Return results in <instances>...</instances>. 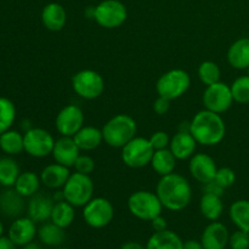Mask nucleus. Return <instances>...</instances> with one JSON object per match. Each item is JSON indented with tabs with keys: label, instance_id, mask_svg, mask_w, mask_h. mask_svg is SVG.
<instances>
[{
	"label": "nucleus",
	"instance_id": "obj_1",
	"mask_svg": "<svg viewBox=\"0 0 249 249\" xmlns=\"http://www.w3.org/2000/svg\"><path fill=\"white\" fill-rule=\"evenodd\" d=\"M156 194L162 202L163 208L180 212L191 203L192 187L186 178L178 173H172L160 177Z\"/></svg>",
	"mask_w": 249,
	"mask_h": 249
},
{
	"label": "nucleus",
	"instance_id": "obj_2",
	"mask_svg": "<svg viewBox=\"0 0 249 249\" xmlns=\"http://www.w3.org/2000/svg\"><path fill=\"white\" fill-rule=\"evenodd\" d=\"M190 133L199 145L215 146L225 138V122L219 113L204 108L190 122Z\"/></svg>",
	"mask_w": 249,
	"mask_h": 249
},
{
	"label": "nucleus",
	"instance_id": "obj_3",
	"mask_svg": "<svg viewBox=\"0 0 249 249\" xmlns=\"http://www.w3.org/2000/svg\"><path fill=\"white\" fill-rule=\"evenodd\" d=\"M138 124L129 114L112 117L102 128L104 141L113 148H122L136 136Z\"/></svg>",
	"mask_w": 249,
	"mask_h": 249
},
{
	"label": "nucleus",
	"instance_id": "obj_4",
	"mask_svg": "<svg viewBox=\"0 0 249 249\" xmlns=\"http://www.w3.org/2000/svg\"><path fill=\"white\" fill-rule=\"evenodd\" d=\"M128 209L135 218L151 221L162 214L163 204L156 192L140 190L129 196Z\"/></svg>",
	"mask_w": 249,
	"mask_h": 249
},
{
	"label": "nucleus",
	"instance_id": "obj_5",
	"mask_svg": "<svg viewBox=\"0 0 249 249\" xmlns=\"http://www.w3.org/2000/svg\"><path fill=\"white\" fill-rule=\"evenodd\" d=\"M94 182L90 175L72 173L62 187L63 199L74 207H84L90 199L94 198Z\"/></svg>",
	"mask_w": 249,
	"mask_h": 249
},
{
	"label": "nucleus",
	"instance_id": "obj_6",
	"mask_svg": "<svg viewBox=\"0 0 249 249\" xmlns=\"http://www.w3.org/2000/svg\"><path fill=\"white\" fill-rule=\"evenodd\" d=\"M190 85H191V77L189 73L181 68H174V70L163 73L158 78L156 91L158 96L165 97L173 101L186 94Z\"/></svg>",
	"mask_w": 249,
	"mask_h": 249
},
{
	"label": "nucleus",
	"instance_id": "obj_7",
	"mask_svg": "<svg viewBox=\"0 0 249 249\" xmlns=\"http://www.w3.org/2000/svg\"><path fill=\"white\" fill-rule=\"evenodd\" d=\"M155 148L151 145L150 140L141 136H135L122 147V160L124 164L133 169H140L151 164Z\"/></svg>",
	"mask_w": 249,
	"mask_h": 249
},
{
	"label": "nucleus",
	"instance_id": "obj_8",
	"mask_svg": "<svg viewBox=\"0 0 249 249\" xmlns=\"http://www.w3.org/2000/svg\"><path fill=\"white\" fill-rule=\"evenodd\" d=\"M99 26L106 29L121 27L128 18V10L119 0H102L94 7V17Z\"/></svg>",
	"mask_w": 249,
	"mask_h": 249
},
{
	"label": "nucleus",
	"instance_id": "obj_9",
	"mask_svg": "<svg viewBox=\"0 0 249 249\" xmlns=\"http://www.w3.org/2000/svg\"><path fill=\"white\" fill-rule=\"evenodd\" d=\"M72 88L75 94L84 100H95L105 90V80L94 70H82L72 78Z\"/></svg>",
	"mask_w": 249,
	"mask_h": 249
},
{
	"label": "nucleus",
	"instance_id": "obj_10",
	"mask_svg": "<svg viewBox=\"0 0 249 249\" xmlns=\"http://www.w3.org/2000/svg\"><path fill=\"white\" fill-rule=\"evenodd\" d=\"M114 218L113 204L104 197L91 198L83 207V219L92 229H104Z\"/></svg>",
	"mask_w": 249,
	"mask_h": 249
},
{
	"label": "nucleus",
	"instance_id": "obj_11",
	"mask_svg": "<svg viewBox=\"0 0 249 249\" xmlns=\"http://www.w3.org/2000/svg\"><path fill=\"white\" fill-rule=\"evenodd\" d=\"M24 152L34 158H44L51 155L55 139L43 128H31L23 134Z\"/></svg>",
	"mask_w": 249,
	"mask_h": 249
},
{
	"label": "nucleus",
	"instance_id": "obj_12",
	"mask_svg": "<svg viewBox=\"0 0 249 249\" xmlns=\"http://www.w3.org/2000/svg\"><path fill=\"white\" fill-rule=\"evenodd\" d=\"M203 105L204 108L209 109L215 113H224L231 108L233 104L231 87L226 83L218 82L208 85L203 92Z\"/></svg>",
	"mask_w": 249,
	"mask_h": 249
},
{
	"label": "nucleus",
	"instance_id": "obj_13",
	"mask_svg": "<svg viewBox=\"0 0 249 249\" xmlns=\"http://www.w3.org/2000/svg\"><path fill=\"white\" fill-rule=\"evenodd\" d=\"M56 130L61 136H73L84 126V113L77 105H67L58 112L55 121Z\"/></svg>",
	"mask_w": 249,
	"mask_h": 249
},
{
	"label": "nucleus",
	"instance_id": "obj_14",
	"mask_svg": "<svg viewBox=\"0 0 249 249\" xmlns=\"http://www.w3.org/2000/svg\"><path fill=\"white\" fill-rule=\"evenodd\" d=\"M189 170L192 178L202 184H208L215 178L218 167L213 157L206 153H196L190 158Z\"/></svg>",
	"mask_w": 249,
	"mask_h": 249
},
{
	"label": "nucleus",
	"instance_id": "obj_15",
	"mask_svg": "<svg viewBox=\"0 0 249 249\" xmlns=\"http://www.w3.org/2000/svg\"><path fill=\"white\" fill-rule=\"evenodd\" d=\"M53 157L56 163L65 167H74L77 158L80 156V148L75 143L74 139L71 136H61L55 141L53 150Z\"/></svg>",
	"mask_w": 249,
	"mask_h": 249
},
{
	"label": "nucleus",
	"instance_id": "obj_16",
	"mask_svg": "<svg viewBox=\"0 0 249 249\" xmlns=\"http://www.w3.org/2000/svg\"><path fill=\"white\" fill-rule=\"evenodd\" d=\"M36 221L32 220L29 216L26 218H17L12 221L9 228V237L19 247H23L27 243L32 242L36 235H38V229H36Z\"/></svg>",
	"mask_w": 249,
	"mask_h": 249
},
{
	"label": "nucleus",
	"instance_id": "obj_17",
	"mask_svg": "<svg viewBox=\"0 0 249 249\" xmlns=\"http://www.w3.org/2000/svg\"><path fill=\"white\" fill-rule=\"evenodd\" d=\"M228 228L223 223L212 221L203 230L201 236V242L204 249H225L229 246Z\"/></svg>",
	"mask_w": 249,
	"mask_h": 249
},
{
	"label": "nucleus",
	"instance_id": "obj_18",
	"mask_svg": "<svg viewBox=\"0 0 249 249\" xmlns=\"http://www.w3.org/2000/svg\"><path fill=\"white\" fill-rule=\"evenodd\" d=\"M55 199L46 195L36 194L31 197L27 207L28 216L36 223H45L51 218Z\"/></svg>",
	"mask_w": 249,
	"mask_h": 249
},
{
	"label": "nucleus",
	"instance_id": "obj_19",
	"mask_svg": "<svg viewBox=\"0 0 249 249\" xmlns=\"http://www.w3.org/2000/svg\"><path fill=\"white\" fill-rule=\"evenodd\" d=\"M41 22L48 31H62L67 23V11L58 2H49L41 11Z\"/></svg>",
	"mask_w": 249,
	"mask_h": 249
},
{
	"label": "nucleus",
	"instance_id": "obj_20",
	"mask_svg": "<svg viewBox=\"0 0 249 249\" xmlns=\"http://www.w3.org/2000/svg\"><path fill=\"white\" fill-rule=\"evenodd\" d=\"M72 173L70 172V168L60 164V163H53L49 164L41 170L40 180L41 184L45 187L51 190L62 189L67 182L68 178Z\"/></svg>",
	"mask_w": 249,
	"mask_h": 249
},
{
	"label": "nucleus",
	"instance_id": "obj_21",
	"mask_svg": "<svg viewBox=\"0 0 249 249\" xmlns=\"http://www.w3.org/2000/svg\"><path fill=\"white\" fill-rule=\"evenodd\" d=\"M197 141L190 131L179 130L172 139H170L169 150L173 155L177 157V160H184L187 158H191L196 150Z\"/></svg>",
	"mask_w": 249,
	"mask_h": 249
},
{
	"label": "nucleus",
	"instance_id": "obj_22",
	"mask_svg": "<svg viewBox=\"0 0 249 249\" xmlns=\"http://www.w3.org/2000/svg\"><path fill=\"white\" fill-rule=\"evenodd\" d=\"M24 197L11 187L0 194V212L6 218H19L24 211Z\"/></svg>",
	"mask_w": 249,
	"mask_h": 249
},
{
	"label": "nucleus",
	"instance_id": "obj_23",
	"mask_svg": "<svg viewBox=\"0 0 249 249\" xmlns=\"http://www.w3.org/2000/svg\"><path fill=\"white\" fill-rule=\"evenodd\" d=\"M228 62L236 70L249 67V38H240L231 44L228 50Z\"/></svg>",
	"mask_w": 249,
	"mask_h": 249
},
{
	"label": "nucleus",
	"instance_id": "obj_24",
	"mask_svg": "<svg viewBox=\"0 0 249 249\" xmlns=\"http://www.w3.org/2000/svg\"><path fill=\"white\" fill-rule=\"evenodd\" d=\"M146 249H184V241L174 231L155 232L146 243Z\"/></svg>",
	"mask_w": 249,
	"mask_h": 249
},
{
	"label": "nucleus",
	"instance_id": "obj_25",
	"mask_svg": "<svg viewBox=\"0 0 249 249\" xmlns=\"http://www.w3.org/2000/svg\"><path fill=\"white\" fill-rule=\"evenodd\" d=\"M75 143L80 151H92L96 150L104 141L102 129H97L96 126L87 125L83 126L74 136Z\"/></svg>",
	"mask_w": 249,
	"mask_h": 249
},
{
	"label": "nucleus",
	"instance_id": "obj_26",
	"mask_svg": "<svg viewBox=\"0 0 249 249\" xmlns=\"http://www.w3.org/2000/svg\"><path fill=\"white\" fill-rule=\"evenodd\" d=\"M177 157L173 155L169 147L163 148V150L155 151L152 160H151V167L158 175L164 177V175L174 173L175 167H177Z\"/></svg>",
	"mask_w": 249,
	"mask_h": 249
},
{
	"label": "nucleus",
	"instance_id": "obj_27",
	"mask_svg": "<svg viewBox=\"0 0 249 249\" xmlns=\"http://www.w3.org/2000/svg\"><path fill=\"white\" fill-rule=\"evenodd\" d=\"M199 211L206 219L211 221H216L224 212V204L221 196L204 192L199 201Z\"/></svg>",
	"mask_w": 249,
	"mask_h": 249
},
{
	"label": "nucleus",
	"instance_id": "obj_28",
	"mask_svg": "<svg viewBox=\"0 0 249 249\" xmlns=\"http://www.w3.org/2000/svg\"><path fill=\"white\" fill-rule=\"evenodd\" d=\"M38 237L43 245L49 247H60L66 240L65 229L60 228L56 224L44 223L38 229Z\"/></svg>",
	"mask_w": 249,
	"mask_h": 249
},
{
	"label": "nucleus",
	"instance_id": "obj_29",
	"mask_svg": "<svg viewBox=\"0 0 249 249\" xmlns=\"http://www.w3.org/2000/svg\"><path fill=\"white\" fill-rule=\"evenodd\" d=\"M75 207L68 203L67 201L62 199V201L55 202L53 208V213H51L50 220L53 224L62 229H67L68 226L72 225L75 218Z\"/></svg>",
	"mask_w": 249,
	"mask_h": 249
},
{
	"label": "nucleus",
	"instance_id": "obj_30",
	"mask_svg": "<svg viewBox=\"0 0 249 249\" xmlns=\"http://www.w3.org/2000/svg\"><path fill=\"white\" fill-rule=\"evenodd\" d=\"M0 150L7 156L19 155L24 151L23 135L17 130H6L0 134Z\"/></svg>",
	"mask_w": 249,
	"mask_h": 249
},
{
	"label": "nucleus",
	"instance_id": "obj_31",
	"mask_svg": "<svg viewBox=\"0 0 249 249\" xmlns=\"http://www.w3.org/2000/svg\"><path fill=\"white\" fill-rule=\"evenodd\" d=\"M40 177L33 172H23L17 178L14 189L23 197H32L38 194L40 187Z\"/></svg>",
	"mask_w": 249,
	"mask_h": 249
},
{
	"label": "nucleus",
	"instance_id": "obj_32",
	"mask_svg": "<svg viewBox=\"0 0 249 249\" xmlns=\"http://www.w3.org/2000/svg\"><path fill=\"white\" fill-rule=\"evenodd\" d=\"M230 219L238 230L246 231L249 233V201L238 199L233 202L230 207Z\"/></svg>",
	"mask_w": 249,
	"mask_h": 249
},
{
	"label": "nucleus",
	"instance_id": "obj_33",
	"mask_svg": "<svg viewBox=\"0 0 249 249\" xmlns=\"http://www.w3.org/2000/svg\"><path fill=\"white\" fill-rule=\"evenodd\" d=\"M19 167L11 157L0 158V185L4 187H14L17 178L19 177Z\"/></svg>",
	"mask_w": 249,
	"mask_h": 249
},
{
	"label": "nucleus",
	"instance_id": "obj_34",
	"mask_svg": "<svg viewBox=\"0 0 249 249\" xmlns=\"http://www.w3.org/2000/svg\"><path fill=\"white\" fill-rule=\"evenodd\" d=\"M16 119V107L11 100L0 97V134L9 130Z\"/></svg>",
	"mask_w": 249,
	"mask_h": 249
},
{
	"label": "nucleus",
	"instance_id": "obj_35",
	"mask_svg": "<svg viewBox=\"0 0 249 249\" xmlns=\"http://www.w3.org/2000/svg\"><path fill=\"white\" fill-rule=\"evenodd\" d=\"M197 74H198L199 80L206 87H208V85L214 84V83L220 82L221 71L220 67L213 61H204L199 65Z\"/></svg>",
	"mask_w": 249,
	"mask_h": 249
},
{
	"label": "nucleus",
	"instance_id": "obj_36",
	"mask_svg": "<svg viewBox=\"0 0 249 249\" xmlns=\"http://www.w3.org/2000/svg\"><path fill=\"white\" fill-rule=\"evenodd\" d=\"M231 87L233 101L237 104H249V75H241L233 80Z\"/></svg>",
	"mask_w": 249,
	"mask_h": 249
},
{
	"label": "nucleus",
	"instance_id": "obj_37",
	"mask_svg": "<svg viewBox=\"0 0 249 249\" xmlns=\"http://www.w3.org/2000/svg\"><path fill=\"white\" fill-rule=\"evenodd\" d=\"M214 181H215L219 186L223 187V189H228V187H231L235 184L236 174L231 168H218V172H216L215 178H214Z\"/></svg>",
	"mask_w": 249,
	"mask_h": 249
},
{
	"label": "nucleus",
	"instance_id": "obj_38",
	"mask_svg": "<svg viewBox=\"0 0 249 249\" xmlns=\"http://www.w3.org/2000/svg\"><path fill=\"white\" fill-rule=\"evenodd\" d=\"M229 246L231 249H248L249 248V233L246 231L237 230L230 235Z\"/></svg>",
	"mask_w": 249,
	"mask_h": 249
},
{
	"label": "nucleus",
	"instance_id": "obj_39",
	"mask_svg": "<svg viewBox=\"0 0 249 249\" xmlns=\"http://www.w3.org/2000/svg\"><path fill=\"white\" fill-rule=\"evenodd\" d=\"M75 172L90 175L95 170V160L88 155H80L74 163Z\"/></svg>",
	"mask_w": 249,
	"mask_h": 249
},
{
	"label": "nucleus",
	"instance_id": "obj_40",
	"mask_svg": "<svg viewBox=\"0 0 249 249\" xmlns=\"http://www.w3.org/2000/svg\"><path fill=\"white\" fill-rule=\"evenodd\" d=\"M170 139L172 138H169V135H168L165 131L160 130V131H155V133L148 138V140H150L151 145H152V147L155 148V151H157V150H163V148L169 147Z\"/></svg>",
	"mask_w": 249,
	"mask_h": 249
},
{
	"label": "nucleus",
	"instance_id": "obj_41",
	"mask_svg": "<svg viewBox=\"0 0 249 249\" xmlns=\"http://www.w3.org/2000/svg\"><path fill=\"white\" fill-rule=\"evenodd\" d=\"M170 109V100L165 99V97L158 96L156 101L153 102V111L158 114V116H164L169 112Z\"/></svg>",
	"mask_w": 249,
	"mask_h": 249
},
{
	"label": "nucleus",
	"instance_id": "obj_42",
	"mask_svg": "<svg viewBox=\"0 0 249 249\" xmlns=\"http://www.w3.org/2000/svg\"><path fill=\"white\" fill-rule=\"evenodd\" d=\"M151 225H152V229L155 230V232H160V231L167 230V220L160 215H158L157 218H155L153 220L150 221Z\"/></svg>",
	"mask_w": 249,
	"mask_h": 249
},
{
	"label": "nucleus",
	"instance_id": "obj_43",
	"mask_svg": "<svg viewBox=\"0 0 249 249\" xmlns=\"http://www.w3.org/2000/svg\"><path fill=\"white\" fill-rule=\"evenodd\" d=\"M206 187H204V192H209V194H214V195H218V196H223L224 194V190L221 186H219L215 181H211L208 184H204Z\"/></svg>",
	"mask_w": 249,
	"mask_h": 249
},
{
	"label": "nucleus",
	"instance_id": "obj_44",
	"mask_svg": "<svg viewBox=\"0 0 249 249\" xmlns=\"http://www.w3.org/2000/svg\"><path fill=\"white\" fill-rule=\"evenodd\" d=\"M18 246L9 237V236H1L0 237V249H17Z\"/></svg>",
	"mask_w": 249,
	"mask_h": 249
},
{
	"label": "nucleus",
	"instance_id": "obj_45",
	"mask_svg": "<svg viewBox=\"0 0 249 249\" xmlns=\"http://www.w3.org/2000/svg\"><path fill=\"white\" fill-rule=\"evenodd\" d=\"M184 249H204V247L201 241L189 240L184 242Z\"/></svg>",
	"mask_w": 249,
	"mask_h": 249
},
{
	"label": "nucleus",
	"instance_id": "obj_46",
	"mask_svg": "<svg viewBox=\"0 0 249 249\" xmlns=\"http://www.w3.org/2000/svg\"><path fill=\"white\" fill-rule=\"evenodd\" d=\"M121 249H146V246H142L141 243L135 242V241H129L122 245Z\"/></svg>",
	"mask_w": 249,
	"mask_h": 249
},
{
	"label": "nucleus",
	"instance_id": "obj_47",
	"mask_svg": "<svg viewBox=\"0 0 249 249\" xmlns=\"http://www.w3.org/2000/svg\"><path fill=\"white\" fill-rule=\"evenodd\" d=\"M22 249H43V248L40 247V245H38V243H36V242H33V241H32V242L27 243L26 246H23Z\"/></svg>",
	"mask_w": 249,
	"mask_h": 249
},
{
	"label": "nucleus",
	"instance_id": "obj_48",
	"mask_svg": "<svg viewBox=\"0 0 249 249\" xmlns=\"http://www.w3.org/2000/svg\"><path fill=\"white\" fill-rule=\"evenodd\" d=\"M2 233H4V225H2L1 220H0V237L2 236Z\"/></svg>",
	"mask_w": 249,
	"mask_h": 249
},
{
	"label": "nucleus",
	"instance_id": "obj_49",
	"mask_svg": "<svg viewBox=\"0 0 249 249\" xmlns=\"http://www.w3.org/2000/svg\"><path fill=\"white\" fill-rule=\"evenodd\" d=\"M56 249H68V248H62V247H57Z\"/></svg>",
	"mask_w": 249,
	"mask_h": 249
},
{
	"label": "nucleus",
	"instance_id": "obj_50",
	"mask_svg": "<svg viewBox=\"0 0 249 249\" xmlns=\"http://www.w3.org/2000/svg\"><path fill=\"white\" fill-rule=\"evenodd\" d=\"M247 73H248V75H249V67L247 68Z\"/></svg>",
	"mask_w": 249,
	"mask_h": 249
}]
</instances>
